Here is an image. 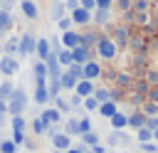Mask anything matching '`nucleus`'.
<instances>
[{
  "label": "nucleus",
  "mask_w": 158,
  "mask_h": 153,
  "mask_svg": "<svg viewBox=\"0 0 158 153\" xmlns=\"http://www.w3.org/2000/svg\"><path fill=\"white\" fill-rule=\"evenodd\" d=\"M116 111H118V104H116V101H111V99H109V101H101V104H99V114H101L104 118H111V116H114Z\"/></svg>",
  "instance_id": "14"
},
{
  "label": "nucleus",
  "mask_w": 158,
  "mask_h": 153,
  "mask_svg": "<svg viewBox=\"0 0 158 153\" xmlns=\"http://www.w3.org/2000/svg\"><path fill=\"white\" fill-rule=\"evenodd\" d=\"M64 7L72 12V10H77V7H79V0H67V2H64Z\"/></svg>",
  "instance_id": "44"
},
{
  "label": "nucleus",
  "mask_w": 158,
  "mask_h": 153,
  "mask_svg": "<svg viewBox=\"0 0 158 153\" xmlns=\"http://www.w3.org/2000/svg\"><path fill=\"white\" fill-rule=\"evenodd\" d=\"M64 133L67 136H79V121L77 118H69L67 126H64Z\"/></svg>",
  "instance_id": "30"
},
{
  "label": "nucleus",
  "mask_w": 158,
  "mask_h": 153,
  "mask_svg": "<svg viewBox=\"0 0 158 153\" xmlns=\"http://www.w3.org/2000/svg\"><path fill=\"white\" fill-rule=\"evenodd\" d=\"M35 52H37V57H40V59H44V57L52 52V49H49V39L40 37V39H37V47H35Z\"/></svg>",
  "instance_id": "18"
},
{
  "label": "nucleus",
  "mask_w": 158,
  "mask_h": 153,
  "mask_svg": "<svg viewBox=\"0 0 158 153\" xmlns=\"http://www.w3.org/2000/svg\"><path fill=\"white\" fill-rule=\"evenodd\" d=\"M84 153H94V151H89V148H86V151H84Z\"/></svg>",
  "instance_id": "51"
},
{
  "label": "nucleus",
  "mask_w": 158,
  "mask_h": 153,
  "mask_svg": "<svg viewBox=\"0 0 158 153\" xmlns=\"http://www.w3.org/2000/svg\"><path fill=\"white\" fill-rule=\"evenodd\" d=\"M69 104H72V109H74V106H81V96H79V94H72V96H69Z\"/></svg>",
  "instance_id": "43"
},
{
  "label": "nucleus",
  "mask_w": 158,
  "mask_h": 153,
  "mask_svg": "<svg viewBox=\"0 0 158 153\" xmlns=\"http://www.w3.org/2000/svg\"><path fill=\"white\" fill-rule=\"evenodd\" d=\"M143 141H153V131L146 128V126L138 128V143H143Z\"/></svg>",
  "instance_id": "36"
},
{
  "label": "nucleus",
  "mask_w": 158,
  "mask_h": 153,
  "mask_svg": "<svg viewBox=\"0 0 158 153\" xmlns=\"http://www.w3.org/2000/svg\"><path fill=\"white\" fill-rule=\"evenodd\" d=\"M153 141H156V143H158V128H156V131H153Z\"/></svg>",
  "instance_id": "50"
},
{
  "label": "nucleus",
  "mask_w": 158,
  "mask_h": 153,
  "mask_svg": "<svg viewBox=\"0 0 158 153\" xmlns=\"http://www.w3.org/2000/svg\"><path fill=\"white\" fill-rule=\"evenodd\" d=\"M77 81H79V79H77V76H72V74H69L67 69H64V72L59 74V86H62L64 91H74V86H77Z\"/></svg>",
  "instance_id": "13"
},
{
  "label": "nucleus",
  "mask_w": 158,
  "mask_h": 153,
  "mask_svg": "<svg viewBox=\"0 0 158 153\" xmlns=\"http://www.w3.org/2000/svg\"><path fill=\"white\" fill-rule=\"evenodd\" d=\"M74 52V62L77 64H84V62H89V47H77V49H72Z\"/></svg>",
  "instance_id": "23"
},
{
  "label": "nucleus",
  "mask_w": 158,
  "mask_h": 153,
  "mask_svg": "<svg viewBox=\"0 0 158 153\" xmlns=\"http://www.w3.org/2000/svg\"><path fill=\"white\" fill-rule=\"evenodd\" d=\"M79 7H84V10L94 12V10H96V0H79Z\"/></svg>",
  "instance_id": "40"
},
{
  "label": "nucleus",
  "mask_w": 158,
  "mask_h": 153,
  "mask_svg": "<svg viewBox=\"0 0 158 153\" xmlns=\"http://www.w3.org/2000/svg\"><path fill=\"white\" fill-rule=\"evenodd\" d=\"M54 106L59 109V114H69V111H72V104H69V99H64V96H54Z\"/></svg>",
  "instance_id": "25"
},
{
  "label": "nucleus",
  "mask_w": 158,
  "mask_h": 153,
  "mask_svg": "<svg viewBox=\"0 0 158 153\" xmlns=\"http://www.w3.org/2000/svg\"><path fill=\"white\" fill-rule=\"evenodd\" d=\"M156 116H158V114H156Z\"/></svg>",
  "instance_id": "54"
},
{
  "label": "nucleus",
  "mask_w": 158,
  "mask_h": 153,
  "mask_svg": "<svg viewBox=\"0 0 158 153\" xmlns=\"http://www.w3.org/2000/svg\"><path fill=\"white\" fill-rule=\"evenodd\" d=\"M32 74H35V86H44L47 84V64L42 59L32 67Z\"/></svg>",
  "instance_id": "8"
},
{
  "label": "nucleus",
  "mask_w": 158,
  "mask_h": 153,
  "mask_svg": "<svg viewBox=\"0 0 158 153\" xmlns=\"http://www.w3.org/2000/svg\"><path fill=\"white\" fill-rule=\"evenodd\" d=\"M2 30H12V15L7 10H0V32Z\"/></svg>",
  "instance_id": "27"
},
{
  "label": "nucleus",
  "mask_w": 158,
  "mask_h": 153,
  "mask_svg": "<svg viewBox=\"0 0 158 153\" xmlns=\"http://www.w3.org/2000/svg\"><path fill=\"white\" fill-rule=\"evenodd\" d=\"M109 123H111V128H114V131H123V128L128 126V114H123V111H116V114L109 118Z\"/></svg>",
  "instance_id": "11"
},
{
  "label": "nucleus",
  "mask_w": 158,
  "mask_h": 153,
  "mask_svg": "<svg viewBox=\"0 0 158 153\" xmlns=\"http://www.w3.org/2000/svg\"><path fill=\"white\" fill-rule=\"evenodd\" d=\"M20 7H22V15H25L27 20H37L40 10H37V2H35V0H20Z\"/></svg>",
  "instance_id": "12"
},
{
  "label": "nucleus",
  "mask_w": 158,
  "mask_h": 153,
  "mask_svg": "<svg viewBox=\"0 0 158 153\" xmlns=\"http://www.w3.org/2000/svg\"><path fill=\"white\" fill-rule=\"evenodd\" d=\"M143 123H146V114H143V111L128 114V128H136V131H138V128H141Z\"/></svg>",
  "instance_id": "16"
},
{
  "label": "nucleus",
  "mask_w": 158,
  "mask_h": 153,
  "mask_svg": "<svg viewBox=\"0 0 158 153\" xmlns=\"http://www.w3.org/2000/svg\"><path fill=\"white\" fill-rule=\"evenodd\" d=\"M138 148L143 153H158V143L156 141H143V143H138Z\"/></svg>",
  "instance_id": "34"
},
{
  "label": "nucleus",
  "mask_w": 158,
  "mask_h": 153,
  "mask_svg": "<svg viewBox=\"0 0 158 153\" xmlns=\"http://www.w3.org/2000/svg\"><path fill=\"white\" fill-rule=\"evenodd\" d=\"M2 52H5L7 57H15V54H17V39H7V42L2 44Z\"/></svg>",
  "instance_id": "31"
},
{
  "label": "nucleus",
  "mask_w": 158,
  "mask_h": 153,
  "mask_svg": "<svg viewBox=\"0 0 158 153\" xmlns=\"http://www.w3.org/2000/svg\"><path fill=\"white\" fill-rule=\"evenodd\" d=\"M94 47H96V54H99L101 59H114L116 52H118V44H116L111 37H99Z\"/></svg>",
  "instance_id": "2"
},
{
  "label": "nucleus",
  "mask_w": 158,
  "mask_h": 153,
  "mask_svg": "<svg viewBox=\"0 0 158 153\" xmlns=\"http://www.w3.org/2000/svg\"><path fill=\"white\" fill-rule=\"evenodd\" d=\"M81 143H84L86 148H91V146H96V143H101V141H99V133L86 131V133H81Z\"/></svg>",
  "instance_id": "24"
},
{
  "label": "nucleus",
  "mask_w": 158,
  "mask_h": 153,
  "mask_svg": "<svg viewBox=\"0 0 158 153\" xmlns=\"http://www.w3.org/2000/svg\"><path fill=\"white\" fill-rule=\"evenodd\" d=\"M35 47H37V39H35L30 32H25V35L17 39V54H22V57H30V54L35 52Z\"/></svg>",
  "instance_id": "3"
},
{
  "label": "nucleus",
  "mask_w": 158,
  "mask_h": 153,
  "mask_svg": "<svg viewBox=\"0 0 158 153\" xmlns=\"http://www.w3.org/2000/svg\"><path fill=\"white\" fill-rule=\"evenodd\" d=\"M91 126H94V123H91V118H81V121H79V136H81V133H86V131H94Z\"/></svg>",
  "instance_id": "38"
},
{
  "label": "nucleus",
  "mask_w": 158,
  "mask_h": 153,
  "mask_svg": "<svg viewBox=\"0 0 158 153\" xmlns=\"http://www.w3.org/2000/svg\"><path fill=\"white\" fill-rule=\"evenodd\" d=\"M81 106H84L86 111H96V109H99V101H96L94 94H91V96H84V99H81Z\"/></svg>",
  "instance_id": "32"
},
{
  "label": "nucleus",
  "mask_w": 158,
  "mask_h": 153,
  "mask_svg": "<svg viewBox=\"0 0 158 153\" xmlns=\"http://www.w3.org/2000/svg\"><path fill=\"white\" fill-rule=\"evenodd\" d=\"M74 94H79L81 99H84V96H91V94H94V81H91V79H79L77 86H74Z\"/></svg>",
  "instance_id": "10"
},
{
  "label": "nucleus",
  "mask_w": 158,
  "mask_h": 153,
  "mask_svg": "<svg viewBox=\"0 0 158 153\" xmlns=\"http://www.w3.org/2000/svg\"><path fill=\"white\" fill-rule=\"evenodd\" d=\"M0 10H2V7H0Z\"/></svg>",
  "instance_id": "55"
},
{
  "label": "nucleus",
  "mask_w": 158,
  "mask_h": 153,
  "mask_svg": "<svg viewBox=\"0 0 158 153\" xmlns=\"http://www.w3.org/2000/svg\"><path fill=\"white\" fill-rule=\"evenodd\" d=\"M146 128H151V131H156L158 128V116H146V123H143Z\"/></svg>",
  "instance_id": "39"
},
{
  "label": "nucleus",
  "mask_w": 158,
  "mask_h": 153,
  "mask_svg": "<svg viewBox=\"0 0 158 153\" xmlns=\"http://www.w3.org/2000/svg\"><path fill=\"white\" fill-rule=\"evenodd\" d=\"M59 116H62V114H59V109H57V106H54V109L49 106V109H44V111H42V118H44L47 123H59Z\"/></svg>",
  "instance_id": "19"
},
{
  "label": "nucleus",
  "mask_w": 158,
  "mask_h": 153,
  "mask_svg": "<svg viewBox=\"0 0 158 153\" xmlns=\"http://www.w3.org/2000/svg\"><path fill=\"white\" fill-rule=\"evenodd\" d=\"M17 69H20V62H17V57H0V74L2 76H12V74H17Z\"/></svg>",
  "instance_id": "4"
},
{
  "label": "nucleus",
  "mask_w": 158,
  "mask_h": 153,
  "mask_svg": "<svg viewBox=\"0 0 158 153\" xmlns=\"http://www.w3.org/2000/svg\"><path fill=\"white\" fill-rule=\"evenodd\" d=\"M0 153H17V143L12 138H2L0 141Z\"/></svg>",
  "instance_id": "26"
},
{
  "label": "nucleus",
  "mask_w": 158,
  "mask_h": 153,
  "mask_svg": "<svg viewBox=\"0 0 158 153\" xmlns=\"http://www.w3.org/2000/svg\"><path fill=\"white\" fill-rule=\"evenodd\" d=\"M59 42H62V47H67V49H77V47H79V32L67 30V32H62Z\"/></svg>",
  "instance_id": "7"
},
{
  "label": "nucleus",
  "mask_w": 158,
  "mask_h": 153,
  "mask_svg": "<svg viewBox=\"0 0 158 153\" xmlns=\"http://www.w3.org/2000/svg\"><path fill=\"white\" fill-rule=\"evenodd\" d=\"M49 143H52L54 151H67V148L72 146V136H67L64 131H57V133L49 136Z\"/></svg>",
  "instance_id": "5"
},
{
  "label": "nucleus",
  "mask_w": 158,
  "mask_h": 153,
  "mask_svg": "<svg viewBox=\"0 0 158 153\" xmlns=\"http://www.w3.org/2000/svg\"><path fill=\"white\" fill-rule=\"evenodd\" d=\"M141 111H143L146 116H156V114H158V104H156V101H146Z\"/></svg>",
  "instance_id": "37"
},
{
  "label": "nucleus",
  "mask_w": 158,
  "mask_h": 153,
  "mask_svg": "<svg viewBox=\"0 0 158 153\" xmlns=\"http://www.w3.org/2000/svg\"><path fill=\"white\" fill-rule=\"evenodd\" d=\"M25 126H27V121L22 118V114L20 116H10V128L12 131H25Z\"/></svg>",
  "instance_id": "28"
},
{
  "label": "nucleus",
  "mask_w": 158,
  "mask_h": 153,
  "mask_svg": "<svg viewBox=\"0 0 158 153\" xmlns=\"http://www.w3.org/2000/svg\"><path fill=\"white\" fill-rule=\"evenodd\" d=\"M57 27H59L62 32H67V30H72V27H74V22H72V17H67V15H64V17H59V20H57Z\"/></svg>",
  "instance_id": "35"
},
{
  "label": "nucleus",
  "mask_w": 158,
  "mask_h": 153,
  "mask_svg": "<svg viewBox=\"0 0 158 153\" xmlns=\"http://www.w3.org/2000/svg\"><path fill=\"white\" fill-rule=\"evenodd\" d=\"M27 109V94L22 89H15L7 99V116H20Z\"/></svg>",
  "instance_id": "1"
},
{
  "label": "nucleus",
  "mask_w": 158,
  "mask_h": 153,
  "mask_svg": "<svg viewBox=\"0 0 158 153\" xmlns=\"http://www.w3.org/2000/svg\"><path fill=\"white\" fill-rule=\"evenodd\" d=\"M0 111H5V114H7V101H5L2 96H0Z\"/></svg>",
  "instance_id": "49"
},
{
  "label": "nucleus",
  "mask_w": 158,
  "mask_h": 153,
  "mask_svg": "<svg viewBox=\"0 0 158 153\" xmlns=\"http://www.w3.org/2000/svg\"><path fill=\"white\" fill-rule=\"evenodd\" d=\"M116 143H128V136H123V133L114 131V133L109 136V146H116Z\"/></svg>",
  "instance_id": "33"
},
{
  "label": "nucleus",
  "mask_w": 158,
  "mask_h": 153,
  "mask_svg": "<svg viewBox=\"0 0 158 153\" xmlns=\"http://www.w3.org/2000/svg\"><path fill=\"white\" fill-rule=\"evenodd\" d=\"M133 7H136L138 12H146V10H148V0H138V2H133Z\"/></svg>",
  "instance_id": "41"
},
{
  "label": "nucleus",
  "mask_w": 158,
  "mask_h": 153,
  "mask_svg": "<svg viewBox=\"0 0 158 153\" xmlns=\"http://www.w3.org/2000/svg\"><path fill=\"white\" fill-rule=\"evenodd\" d=\"M57 59H59V64H62V67H69V64L74 62V52H72V49H67V47H62V49L57 52Z\"/></svg>",
  "instance_id": "17"
},
{
  "label": "nucleus",
  "mask_w": 158,
  "mask_h": 153,
  "mask_svg": "<svg viewBox=\"0 0 158 153\" xmlns=\"http://www.w3.org/2000/svg\"><path fill=\"white\" fill-rule=\"evenodd\" d=\"M12 5H15V0H0V7H2V10H7V12L12 10Z\"/></svg>",
  "instance_id": "45"
},
{
  "label": "nucleus",
  "mask_w": 158,
  "mask_h": 153,
  "mask_svg": "<svg viewBox=\"0 0 158 153\" xmlns=\"http://www.w3.org/2000/svg\"><path fill=\"white\" fill-rule=\"evenodd\" d=\"M69 17H72V22H74V25H89V22H91V12H89V10H84V7L72 10V12H69Z\"/></svg>",
  "instance_id": "9"
},
{
  "label": "nucleus",
  "mask_w": 158,
  "mask_h": 153,
  "mask_svg": "<svg viewBox=\"0 0 158 153\" xmlns=\"http://www.w3.org/2000/svg\"><path fill=\"white\" fill-rule=\"evenodd\" d=\"M64 12H67V7H64V2H59V0H57V2H52V10H49V17H52L54 22H57L59 17H64Z\"/></svg>",
  "instance_id": "21"
},
{
  "label": "nucleus",
  "mask_w": 158,
  "mask_h": 153,
  "mask_svg": "<svg viewBox=\"0 0 158 153\" xmlns=\"http://www.w3.org/2000/svg\"><path fill=\"white\" fill-rule=\"evenodd\" d=\"M99 76H101V67H99L96 62L89 59V62L81 64V79H91V81H94V79H99Z\"/></svg>",
  "instance_id": "6"
},
{
  "label": "nucleus",
  "mask_w": 158,
  "mask_h": 153,
  "mask_svg": "<svg viewBox=\"0 0 158 153\" xmlns=\"http://www.w3.org/2000/svg\"><path fill=\"white\" fill-rule=\"evenodd\" d=\"M30 126H32V133L42 136V133H47V126H49V123H47L42 116H37V118H32V123H30Z\"/></svg>",
  "instance_id": "20"
},
{
  "label": "nucleus",
  "mask_w": 158,
  "mask_h": 153,
  "mask_svg": "<svg viewBox=\"0 0 158 153\" xmlns=\"http://www.w3.org/2000/svg\"><path fill=\"white\" fill-rule=\"evenodd\" d=\"M114 5V0H96V7H104V10H109Z\"/></svg>",
  "instance_id": "46"
},
{
  "label": "nucleus",
  "mask_w": 158,
  "mask_h": 153,
  "mask_svg": "<svg viewBox=\"0 0 158 153\" xmlns=\"http://www.w3.org/2000/svg\"><path fill=\"white\" fill-rule=\"evenodd\" d=\"M12 141H15L17 146H20V143H25V133H22V131H12Z\"/></svg>",
  "instance_id": "42"
},
{
  "label": "nucleus",
  "mask_w": 158,
  "mask_h": 153,
  "mask_svg": "<svg viewBox=\"0 0 158 153\" xmlns=\"http://www.w3.org/2000/svg\"><path fill=\"white\" fill-rule=\"evenodd\" d=\"M0 52H2V44H0Z\"/></svg>",
  "instance_id": "52"
},
{
  "label": "nucleus",
  "mask_w": 158,
  "mask_h": 153,
  "mask_svg": "<svg viewBox=\"0 0 158 153\" xmlns=\"http://www.w3.org/2000/svg\"><path fill=\"white\" fill-rule=\"evenodd\" d=\"M0 81H2V79H0Z\"/></svg>",
  "instance_id": "53"
},
{
  "label": "nucleus",
  "mask_w": 158,
  "mask_h": 153,
  "mask_svg": "<svg viewBox=\"0 0 158 153\" xmlns=\"http://www.w3.org/2000/svg\"><path fill=\"white\" fill-rule=\"evenodd\" d=\"M89 151H94V153H106V148H104V146H101V143H96V146H91V148H89Z\"/></svg>",
  "instance_id": "47"
},
{
  "label": "nucleus",
  "mask_w": 158,
  "mask_h": 153,
  "mask_svg": "<svg viewBox=\"0 0 158 153\" xmlns=\"http://www.w3.org/2000/svg\"><path fill=\"white\" fill-rule=\"evenodd\" d=\"M5 123H7V114L0 111V128H5Z\"/></svg>",
  "instance_id": "48"
},
{
  "label": "nucleus",
  "mask_w": 158,
  "mask_h": 153,
  "mask_svg": "<svg viewBox=\"0 0 158 153\" xmlns=\"http://www.w3.org/2000/svg\"><path fill=\"white\" fill-rule=\"evenodd\" d=\"M35 104H40V106L49 104V91H47V84H44V86H35Z\"/></svg>",
  "instance_id": "15"
},
{
  "label": "nucleus",
  "mask_w": 158,
  "mask_h": 153,
  "mask_svg": "<svg viewBox=\"0 0 158 153\" xmlns=\"http://www.w3.org/2000/svg\"><path fill=\"white\" fill-rule=\"evenodd\" d=\"M91 20H94L96 25H106V22H109V10H104V7H96V10L91 12Z\"/></svg>",
  "instance_id": "22"
},
{
  "label": "nucleus",
  "mask_w": 158,
  "mask_h": 153,
  "mask_svg": "<svg viewBox=\"0 0 158 153\" xmlns=\"http://www.w3.org/2000/svg\"><path fill=\"white\" fill-rule=\"evenodd\" d=\"M12 91H15V86H12V81H10V79H5V81H0V96H2L5 101L10 99V94H12Z\"/></svg>",
  "instance_id": "29"
}]
</instances>
